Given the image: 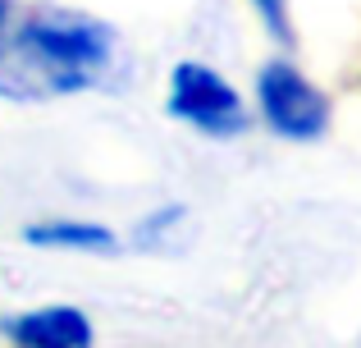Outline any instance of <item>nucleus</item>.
Here are the masks:
<instances>
[{
    "instance_id": "obj_4",
    "label": "nucleus",
    "mask_w": 361,
    "mask_h": 348,
    "mask_svg": "<svg viewBox=\"0 0 361 348\" xmlns=\"http://www.w3.org/2000/svg\"><path fill=\"white\" fill-rule=\"evenodd\" d=\"M0 335L14 348H92V321L78 307H32V312H14L0 316Z\"/></svg>"
},
{
    "instance_id": "obj_6",
    "label": "nucleus",
    "mask_w": 361,
    "mask_h": 348,
    "mask_svg": "<svg viewBox=\"0 0 361 348\" xmlns=\"http://www.w3.org/2000/svg\"><path fill=\"white\" fill-rule=\"evenodd\" d=\"M261 18V28L274 37L279 46H298V32H293V14H288V0H247Z\"/></svg>"
},
{
    "instance_id": "obj_5",
    "label": "nucleus",
    "mask_w": 361,
    "mask_h": 348,
    "mask_svg": "<svg viewBox=\"0 0 361 348\" xmlns=\"http://www.w3.org/2000/svg\"><path fill=\"white\" fill-rule=\"evenodd\" d=\"M23 243L46 252H115L119 239L106 224H87V220H37L23 229Z\"/></svg>"
},
{
    "instance_id": "obj_1",
    "label": "nucleus",
    "mask_w": 361,
    "mask_h": 348,
    "mask_svg": "<svg viewBox=\"0 0 361 348\" xmlns=\"http://www.w3.org/2000/svg\"><path fill=\"white\" fill-rule=\"evenodd\" d=\"M119 69V37L106 18L64 5H18L0 32V97L60 101L106 88Z\"/></svg>"
},
{
    "instance_id": "obj_7",
    "label": "nucleus",
    "mask_w": 361,
    "mask_h": 348,
    "mask_svg": "<svg viewBox=\"0 0 361 348\" xmlns=\"http://www.w3.org/2000/svg\"><path fill=\"white\" fill-rule=\"evenodd\" d=\"M18 9V0H0V32H5V23H9V14Z\"/></svg>"
},
{
    "instance_id": "obj_3",
    "label": "nucleus",
    "mask_w": 361,
    "mask_h": 348,
    "mask_svg": "<svg viewBox=\"0 0 361 348\" xmlns=\"http://www.w3.org/2000/svg\"><path fill=\"white\" fill-rule=\"evenodd\" d=\"M256 106L265 128L283 143H320L329 133V97L288 60H270L256 73Z\"/></svg>"
},
{
    "instance_id": "obj_2",
    "label": "nucleus",
    "mask_w": 361,
    "mask_h": 348,
    "mask_svg": "<svg viewBox=\"0 0 361 348\" xmlns=\"http://www.w3.org/2000/svg\"><path fill=\"white\" fill-rule=\"evenodd\" d=\"M165 110L174 119H183L188 128H197L202 138H243L252 128L238 88H233L224 73H215L202 60H183L169 73V101Z\"/></svg>"
}]
</instances>
